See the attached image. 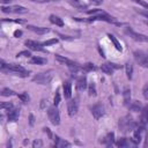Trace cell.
<instances>
[{
    "instance_id": "obj_12",
    "label": "cell",
    "mask_w": 148,
    "mask_h": 148,
    "mask_svg": "<svg viewBox=\"0 0 148 148\" xmlns=\"http://www.w3.org/2000/svg\"><path fill=\"white\" fill-rule=\"evenodd\" d=\"M31 51H45L44 50V44L43 43H39V42H36V40H31V39H28L25 40L24 43Z\"/></svg>"
},
{
    "instance_id": "obj_50",
    "label": "cell",
    "mask_w": 148,
    "mask_h": 148,
    "mask_svg": "<svg viewBox=\"0 0 148 148\" xmlns=\"http://www.w3.org/2000/svg\"><path fill=\"white\" fill-rule=\"evenodd\" d=\"M12 0H1V2L2 3H8V2H10Z\"/></svg>"
},
{
    "instance_id": "obj_1",
    "label": "cell",
    "mask_w": 148,
    "mask_h": 148,
    "mask_svg": "<svg viewBox=\"0 0 148 148\" xmlns=\"http://www.w3.org/2000/svg\"><path fill=\"white\" fill-rule=\"evenodd\" d=\"M0 69L2 73H6V74L12 73V74H15V75L21 76V77H27L29 75V71L24 69L22 66L16 65V64H6L3 60H1Z\"/></svg>"
},
{
    "instance_id": "obj_48",
    "label": "cell",
    "mask_w": 148,
    "mask_h": 148,
    "mask_svg": "<svg viewBox=\"0 0 148 148\" xmlns=\"http://www.w3.org/2000/svg\"><path fill=\"white\" fill-rule=\"evenodd\" d=\"M145 147H148V132L146 134V140H145Z\"/></svg>"
},
{
    "instance_id": "obj_21",
    "label": "cell",
    "mask_w": 148,
    "mask_h": 148,
    "mask_svg": "<svg viewBox=\"0 0 148 148\" xmlns=\"http://www.w3.org/2000/svg\"><path fill=\"white\" fill-rule=\"evenodd\" d=\"M103 142H104V143H105L108 147L112 146V145L114 143V133H113V132L108 133V134L105 135V138L103 139Z\"/></svg>"
},
{
    "instance_id": "obj_7",
    "label": "cell",
    "mask_w": 148,
    "mask_h": 148,
    "mask_svg": "<svg viewBox=\"0 0 148 148\" xmlns=\"http://www.w3.org/2000/svg\"><path fill=\"white\" fill-rule=\"evenodd\" d=\"M2 13H15V14H25L28 9L22 6H10V7H1Z\"/></svg>"
},
{
    "instance_id": "obj_25",
    "label": "cell",
    "mask_w": 148,
    "mask_h": 148,
    "mask_svg": "<svg viewBox=\"0 0 148 148\" xmlns=\"http://www.w3.org/2000/svg\"><path fill=\"white\" fill-rule=\"evenodd\" d=\"M130 109H131L132 111L139 112V111H141V110H142V105H141V103H140V102L135 101V102H133V103H131V104H130Z\"/></svg>"
},
{
    "instance_id": "obj_5",
    "label": "cell",
    "mask_w": 148,
    "mask_h": 148,
    "mask_svg": "<svg viewBox=\"0 0 148 148\" xmlns=\"http://www.w3.org/2000/svg\"><path fill=\"white\" fill-rule=\"evenodd\" d=\"M145 128H146L145 125L138 124L136 127L133 130V138H132L131 140H132V142L134 143V146H136V145L140 143V141H141V139H142V133L145 132Z\"/></svg>"
},
{
    "instance_id": "obj_53",
    "label": "cell",
    "mask_w": 148,
    "mask_h": 148,
    "mask_svg": "<svg viewBox=\"0 0 148 148\" xmlns=\"http://www.w3.org/2000/svg\"><path fill=\"white\" fill-rule=\"evenodd\" d=\"M145 23H146V24H147V25H148V21H146V22H145Z\"/></svg>"
},
{
    "instance_id": "obj_36",
    "label": "cell",
    "mask_w": 148,
    "mask_h": 148,
    "mask_svg": "<svg viewBox=\"0 0 148 148\" xmlns=\"http://www.w3.org/2000/svg\"><path fill=\"white\" fill-rule=\"evenodd\" d=\"M59 103H60V94H59V91H57V92H56V96H54V98H53V105L58 106Z\"/></svg>"
},
{
    "instance_id": "obj_38",
    "label": "cell",
    "mask_w": 148,
    "mask_h": 148,
    "mask_svg": "<svg viewBox=\"0 0 148 148\" xmlns=\"http://www.w3.org/2000/svg\"><path fill=\"white\" fill-rule=\"evenodd\" d=\"M142 95L145 97V99H148V83H146L142 88Z\"/></svg>"
},
{
    "instance_id": "obj_41",
    "label": "cell",
    "mask_w": 148,
    "mask_h": 148,
    "mask_svg": "<svg viewBox=\"0 0 148 148\" xmlns=\"http://www.w3.org/2000/svg\"><path fill=\"white\" fill-rule=\"evenodd\" d=\"M57 35L61 38V39H65V40H72L73 38L72 37H69V36H65V35H62V34H59V32H57Z\"/></svg>"
},
{
    "instance_id": "obj_28",
    "label": "cell",
    "mask_w": 148,
    "mask_h": 148,
    "mask_svg": "<svg viewBox=\"0 0 148 148\" xmlns=\"http://www.w3.org/2000/svg\"><path fill=\"white\" fill-rule=\"evenodd\" d=\"M94 69H96V67H95V65L91 64V62H87V64H84V65L82 66V71H83V72H91V71H94Z\"/></svg>"
},
{
    "instance_id": "obj_52",
    "label": "cell",
    "mask_w": 148,
    "mask_h": 148,
    "mask_svg": "<svg viewBox=\"0 0 148 148\" xmlns=\"http://www.w3.org/2000/svg\"><path fill=\"white\" fill-rule=\"evenodd\" d=\"M147 65H148V54H147Z\"/></svg>"
},
{
    "instance_id": "obj_15",
    "label": "cell",
    "mask_w": 148,
    "mask_h": 148,
    "mask_svg": "<svg viewBox=\"0 0 148 148\" xmlns=\"http://www.w3.org/2000/svg\"><path fill=\"white\" fill-rule=\"evenodd\" d=\"M87 87H88V84H87V79H86L84 76L79 77L77 81H76V90H77V91H83V90L87 89Z\"/></svg>"
},
{
    "instance_id": "obj_49",
    "label": "cell",
    "mask_w": 148,
    "mask_h": 148,
    "mask_svg": "<svg viewBox=\"0 0 148 148\" xmlns=\"http://www.w3.org/2000/svg\"><path fill=\"white\" fill-rule=\"evenodd\" d=\"M98 51H99V53H101V57H103V58H104V57H105V56H104V52H103V50H102L99 46H98Z\"/></svg>"
},
{
    "instance_id": "obj_23",
    "label": "cell",
    "mask_w": 148,
    "mask_h": 148,
    "mask_svg": "<svg viewBox=\"0 0 148 148\" xmlns=\"http://www.w3.org/2000/svg\"><path fill=\"white\" fill-rule=\"evenodd\" d=\"M108 37H109V38H110V40L113 43L114 47H116L118 51H120V52H121V51H123V47H121V44L118 42V39H117V38H116L113 35H111V34H108Z\"/></svg>"
},
{
    "instance_id": "obj_4",
    "label": "cell",
    "mask_w": 148,
    "mask_h": 148,
    "mask_svg": "<svg viewBox=\"0 0 148 148\" xmlns=\"http://www.w3.org/2000/svg\"><path fill=\"white\" fill-rule=\"evenodd\" d=\"M47 117H49V120L51 121L52 125H59L60 124V113L57 109L56 105L51 106L47 109Z\"/></svg>"
},
{
    "instance_id": "obj_11",
    "label": "cell",
    "mask_w": 148,
    "mask_h": 148,
    "mask_svg": "<svg viewBox=\"0 0 148 148\" xmlns=\"http://www.w3.org/2000/svg\"><path fill=\"white\" fill-rule=\"evenodd\" d=\"M118 68H121V66H119L117 64H112V62H106V64H103L101 66L102 72H104L108 75H111L114 72V69H118Z\"/></svg>"
},
{
    "instance_id": "obj_26",
    "label": "cell",
    "mask_w": 148,
    "mask_h": 148,
    "mask_svg": "<svg viewBox=\"0 0 148 148\" xmlns=\"http://www.w3.org/2000/svg\"><path fill=\"white\" fill-rule=\"evenodd\" d=\"M46 62V59L40 58V57H32L30 59V64H37V65H43Z\"/></svg>"
},
{
    "instance_id": "obj_24",
    "label": "cell",
    "mask_w": 148,
    "mask_h": 148,
    "mask_svg": "<svg viewBox=\"0 0 148 148\" xmlns=\"http://www.w3.org/2000/svg\"><path fill=\"white\" fill-rule=\"evenodd\" d=\"M54 147H65V146H71V143L69 142H67V141H64V140H61L59 136H57L56 135V138H54Z\"/></svg>"
},
{
    "instance_id": "obj_10",
    "label": "cell",
    "mask_w": 148,
    "mask_h": 148,
    "mask_svg": "<svg viewBox=\"0 0 148 148\" xmlns=\"http://www.w3.org/2000/svg\"><path fill=\"white\" fill-rule=\"evenodd\" d=\"M77 110H79V102H77V98H74V99H71L67 104V111H68V114L71 117L75 116L77 113Z\"/></svg>"
},
{
    "instance_id": "obj_35",
    "label": "cell",
    "mask_w": 148,
    "mask_h": 148,
    "mask_svg": "<svg viewBox=\"0 0 148 148\" xmlns=\"http://www.w3.org/2000/svg\"><path fill=\"white\" fill-rule=\"evenodd\" d=\"M31 56V53L29 52V51H21V52H18L17 54H16V58H21V57H30Z\"/></svg>"
},
{
    "instance_id": "obj_30",
    "label": "cell",
    "mask_w": 148,
    "mask_h": 148,
    "mask_svg": "<svg viewBox=\"0 0 148 148\" xmlns=\"http://www.w3.org/2000/svg\"><path fill=\"white\" fill-rule=\"evenodd\" d=\"M87 14L95 16V15H103V14H106V13L102 9H92V10H87Z\"/></svg>"
},
{
    "instance_id": "obj_32",
    "label": "cell",
    "mask_w": 148,
    "mask_h": 148,
    "mask_svg": "<svg viewBox=\"0 0 148 148\" xmlns=\"http://www.w3.org/2000/svg\"><path fill=\"white\" fill-rule=\"evenodd\" d=\"M17 97L23 102V103H28L29 102V95H28V92H22V94H18L17 95Z\"/></svg>"
},
{
    "instance_id": "obj_46",
    "label": "cell",
    "mask_w": 148,
    "mask_h": 148,
    "mask_svg": "<svg viewBox=\"0 0 148 148\" xmlns=\"http://www.w3.org/2000/svg\"><path fill=\"white\" fill-rule=\"evenodd\" d=\"M103 2V0H90V3L92 5H101Z\"/></svg>"
},
{
    "instance_id": "obj_54",
    "label": "cell",
    "mask_w": 148,
    "mask_h": 148,
    "mask_svg": "<svg viewBox=\"0 0 148 148\" xmlns=\"http://www.w3.org/2000/svg\"><path fill=\"white\" fill-rule=\"evenodd\" d=\"M49 1H54V0H49ZM56 1H57V0H56Z\"/></svg>"
},
{
    "instance_id": "obj_18",
    "label": "cell",
    "mask_w": 148,
    "mask_h": 148,
    "mask_svg": "<svg viewBox=\"0 0 148 148\" xmlns=\"http://www.w3.org/2000/svg\"><path fill=\"white\" fill-rule=\"evenodd\" d=\"M139 124L145 125V126L148 124V105H146L145 108H142V110H141V117H140Z\"/></svg>"
},
{
    "instance_id": "obj_29",
    "label": "cell",
    "mask_w": 148,
    "mask_h": 148,
    "mask_svg": "<svg viewBox=\"0 0 148 148\" xmlns=\"http://www.w3.org/2000/svg\"><path fill=\"white\" fill-rule=\"evenodd\" d=\"M1 95H2V96H5V97H8V96L16 95V94H15V91H14V90H12V89H9V88H3V89L1 90Z\"/></svg>"
},
{
    "instance_id": "obj_40",
    "label": "cell",
    "mask_w": 148,
    "mask_h": 148,
    "mask_svg": "<svg viewBox=\"0 0 148 148\" xmlns=\"http://www.w3.org/2000/svg\"><path fill=\"white\" fill-rule=\"evenodd\" d=\"M132 1H134V2L139 3V5H141V6H143L145 8H147V9H148V3H147V2H145V1H142V0H132Z\"/></svg>"
},
{
    "instance_id": "obj_20",
    "label": "cell",
    "mask_w": 148,
    "mask_h": 148,
    "mask_svg": "<svg viewBox=\"0 0 148 148\" xmlns=\"http://www.w3.org/2000/svg\"><path fill=\"white\" fill-rule=\"evenodd\" d=\"M132 145H134V143L132 142L131 139H127V138H121V139H119L116 142V146L117 147H130Z\"/></svg>"
},
{
    "instance_id": "obj_45",
    "label": "cell",
    "mask_w": 148,
    "mask_h": 148,
    "mask_svg": "<svg viewBox=\"0 0 148 148\" xmlns=\"http://www.w3.org/2000/svg\"><path fill=\"white\" fill-rule=\"evenodd\" d=\"M43 130H44V132H45V133H46V134L49 135V138H50V139H52V133H51L50 128H47V127H44Z\"/></svg>"
},
{
    "instance_id": "obj_37",
    "label": "cell",
    "mask_w": 148,
    "mask_h": 148,
    "mask_svg": "<svg viewBox=\"0 0 148 148\" xmlns=\"http://www.w3.org/2000/svg\"><path fill=\"white\" fill-rule=\"evenodd\" d=\"M58 43V39L57 38H52V39H49L46 42H44V46H49V45H52V44H57Z\"/></svg>"
},
{
    "instance_id": "obj_17",
    "label": "cell",
    "mask_w": 148,
    "mask_h": 148,
    "mask_svg": "<svg viewBox=\"0 0 148 148\" xmlns=\"http://www.w3.org/2000/svg\"><path fill=\"white\" fill-rule=\"evenodd\" d=\"M123 97H124V104L126 106H130L131 104V89L130 87H125L124 90H123Z\"/></svg>"
},
{
    "instance_id": "obj_33",
    "label": "cell",
    "mask_w": 148,
    "mask_h": 148,
    "mask_svg": "<svg viewBox=\"0 0 148 148\" xmlns=\"http://www.w3.org/2000/svg\"><path fill=\"white\" fill-rule=\"evenodd\" d=\"M88 91H89V96H96V87L94 83H89Z\"/></svg>"
},
{
    "instance_id": "obj_51",
    "label": "cell",
    "mask_w": 148,
    "mask_h": 148,
    "mask_svg": "<svg viewBox=\"0 0 148 148\" xmlns=\"http://www.w3.org/2000/svg\"><path fill=\"white\" fill-rule=\"evenodd\" d=\"M31 1H35V2H43L44 0H31Z\"/></svg>"
},
{
    "instance_id": "obj_47",
    "label": "cell",
    "mask_w": 148,
    "mask_h": 148,
    "mask_svg": "<svg viewBox=\"0 0 148 148\" xmlns=\"http://www.w3.org/2000/svg\"><path fill=\"white\" fill-rule=\"evenodd\" d=\"M14 36H15V37L22 36V31H21V30H15V31H14Z\"/></svg>"
},
{
    "instance_id": "obj_6",
    "label": "cell",
    "mask_w": 148,
    "mask_h": 148,
    "mask_svg": "<svg viewBox=\"0 0 148 148\" xmlns=\"http://www.w3.org/2000/svg\"><path fill=\"white\" fill-rule=\"evenodd\" d=\"M125 34L128 35L132 39L136 40V42H142V43H148V36L142 35V34H138L134 30H132L131 28H125Z\"/></svg>"
},
{
    "instance_id": "obj_14",
    "label": "cell",
    "mask_w": 148,
    "mask_h": 148,
    "mask_svg": "<svg viewBox=\"0 0 148 148\" xmlns=\"http://www.w3.org/2000/svg\"><path fill=\"white\" fill-rule=\"evenodd\" d=\"M18 117H20V110L18 109H12L10 111H8V114H7V119L8 121H16L18 120Z\"/></svg>"
},
{
    "instance_id": "obj_22",
    "label": "cell",
    "mask_w": 148,
    "mask_h": 148,
    "mask_svg": "<svg viewBox=\"0 0 148 148\" xmlns=\"http://www.w3.org/2000/svg\"><path fill=\"white\" fill-rule=\"evenodd\" d=\"M49 20H50L51 23H53V24H56V25H58V27H64V21H62L59 16H57V15H53V14L50 15Z\"/></svg>"
},
{
    "instance_id": "obj_31",
    "label": "cell",
    "mask_w": 148,
    "mask_h": 148,
    "mask_svg": "<svg viewBox=\"0 0 148 148\" xmlns=\"http://www.w3.org/2000/svg\"><path fill=\"white\" fill-rule=\"evenodd\" d=\"M1 109L2 110H7V111H10L12 109H14L13 104L10 102H2L1 103Z\"/></svg>"
},
{
    "instance_id": "obj_8",
    "label": "cell",
    "mask_w": 148,
    "mask_h": 148,
    "mask_svg": "<svg viewBox=\"0 0 148 148\" xmlns=\"http://www.w3.org/2000/svg\"><path fill=\"white\" fill-rule=\"evenodd\" d=\"M104 113H105V109L101 103H97L91 108V114L95 119H99L101 117L104 116Z\"/></svg>"
},
{
    "instance_id": "obj_27",
    "label": "cell",
    "mask_w": 148,
    "mask_h": 148,
    "mask_svg": "<svg viewBox=\"0 0 148 148\" xmlns=\"http://www.w3.org/2000/svg\"><path fill=\"white\" fill-rule=\"evenodd\" d=\"M125 69H126L127 79H128V80H131V79H132V74H133V66H132L130 62H127V64L125 65Z\"/></svg>"
},
{
    "instance_id": "obj_19",
    "label": "cell",
    "mask_w": 148,
    "mask_h": 148,
    "mask_svg": "<svg viewBox=\"0 0 148 148\" xmlns=\"http://www.w3.org/2000/svg\"><path fill=\"white\" fill-rule=\"evenodd\" d=\"M62 90H64L65 98H71V96H72V84H71V82H68V81L64 82Z\"/></svg>"
},
{
    "instance_id": "obj_39",
    "label": "cell",
    "mask_w": 148,
    "mask_h": 148,
    "mask_svg": "<svg viewBox=\"0 0 148 148\" xmlns=\"http://www.w3.org/2000/svg\"><path fill=\"white\" fill-rule=\"evenodd\" d=\"M134 9H135L136 13H139V14H141V15H143L148 18V10H142V9H138V8H134Z\"/></svg>"
},
{
    "instance_id": "obj_3",
    "label": "cell",
    "mask_w": 148,
    "mask_h": 148,
    "mask_svg": "<svg viewBox=\"0 0 148 148\" xmlns=\"http://www.w3.org/2000/svg\"><path fill=\"white\" fill-rule=\"evenodd\" d=\"M52 71H47L44 73H39L32 77V82H37L39 84H46L52 80Z\"/></svg>"
},
{
    "instance_id": "obj_42",
    "label": "cell",
    "mask_w": 148,
    "mask_h": 148,
    "mask_svg": "<svg viewBox=\"0 0 148 148\" xmlns=\"http://www.w3.org/2000/svg\"><path fill=\"white\" fill-rule=\"evenodd\" d=\"M29 124L31 125V126H34V124H35V117H34V114H29Z\"/></svg>"
},
{
    "instance_id": "obj_13",
    "label": "cell",
    "mask_w": 148,
    "mask_h": 148,
    "mask_svg": "<svg viewBox=\"0 0 148 148\" xmlns=\"http://www.w3.org/2000/svg\"><path fill=\"white\" fill-rule=\"evenodd\" d=\"M67 67H68L69 72H71L73 75L77 74L79 71H82V67H81L77 62H75V61H73V60H69V61L67 62Z\"/></svg>"
},
{
    "instance_id": "obj_44",
    "label": "cell",
    "mask_w": 148,
    "mask_h": 148,
    "mask_svg": "<svg viewBox=\"0 0 148 148\" xmlns=\"http://www.w3.org/2000/svg\"><path fill=\"white\" fill-rule=\"evenodd\" d=\"M47 105V99H42L40 102V109H45Z\"/></svg>"
},
{
    "instance_id": "obj_16",
    "label": "cell",
    "mask_w": 148,
    "mask_h": 148,
    "mask_svg": "<svg viewBox=\"0 0 148 148\" xmlns=\"http://www.w3.org/2000/svg\"><path fill=\"white\" fill-rule=\"evenodd\" d=\"M30 31H32V32H35V34H38V35H44V34H46V32H49V29L47 28H43V27H36V25H28L27 27Z\"/></svg>"
},
{
    "instance_id": "obj_34",
    "label": "cell",
    "mask_w": 148,
    "mask_h": 148,
    "mask_svg": "<svg viewBox=\"0 0 148 148\" xmlns=\"http://www.w3.org/2000/svg\"><path fill=\"white\" fill-rule=\"evenodd\" d=\"M56 59H57L59 62H62V64H66V65H67V62L69 61V59H67L66 57H62V56H60V54H56Z\"/></svg>"
},
{
    "instance_id": "obj_9",
    "label": "cell",
    "mask_w": 148,
    "mask_h": 148,
    "mask_svg": "<svg viewBox=\"0 0 148 148\" xmlns=\"http://www.w3.org/2000/svg\"><path fill=\"white\" fill-rule=\"evenodd\" d=\"M134 58L136 60V62L142 66V67H148L147 65V54L143 51H135L134 52Z\"/></svg>"
},
{
    "instance_id": "obj_2",
    "label": "cell",
    "mask_w": 148,
    "mask_h": 148,
    "mask_svg": "<svg viewBox=\"0 0 148 148\" xmlns=\"http://www.w3.org/2000/svg\"><path fill=\"white\" fill-rule=\"evenodd\" d=\"M136 123L133 120V118L131 116H125L123 118L119 119V123H118V126H119V130L123 132V133H128L131 131H133L135 127H136Z\"/></svg>"
},
{
    "instance_id": "obj_43",
    "label": "cell",
    "mask_w": 148,
    "mask_h": 148,
    "mask_svg": "<svg viewBox=\"0 0 148 148\" xmlns=\"http://www.w3.org/2000/svg\"><path fill=\"white\" fill-rule=\"evenodd\" d=\"M43 143H42V141H39V140H35L34 142H32V147H40Z\"/></svg>"
}]
</instances>
